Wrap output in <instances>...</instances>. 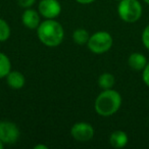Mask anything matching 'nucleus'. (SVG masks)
I'll use <instances>...</instances> for the list:
<instances>
[{
	"label": "nucleus",
	"mask_w": 149,
	"mask_h": 149,
	"mask_svg": "<svg viewBox=\"0 0 149 149\" xmlns=\"http://www.w3.org/2000/svg\"><path fill=\"white\" fill-rule=\"evenodd\" d=\"M34 149H48V146L45 144H37L34 146Z\"/></svg>",
	"instance_id": "20"
},
{
	"label": "nucleus",
	"mask_w": 149,
	"mask_h": 149,
	"mask_svg": "<svg viewBox=\"0 0 149 149\" xmlns=\"http://www.w3.org/2000/svg\"><path fill=\"white\" fill-rule=\"evenodd\" d=\"M116 10L120 19L128 24L137 23L143 15V7L139 0H120Z\"/></svg>",
	"instance_id": "3"
},
{
	"label": "nucleus",
	"mask_w": 149,
	"mask_h": 149,
	"mask_svg": "<svg viewBox=\"0 0 149 149\" xmlns=\"http://www.w3.org/2000/svg\"><path fill=\"white\" fill-rule=\"evenodd\" d=\"M41 15L36 9L26 8L22 15V23L27 29L29 30H37L39 25L41 24Z\"/></svg>",
	"instance_id": "8"
},
{
	"label": "nucleus",
	"mask_w": 149,
	"mask_h": 149,
	"mask_svg": "<svg viewBox=\"0 0 149 149\" xmlns=\"http://www.w3.org/2000/svg\"><path fill=\"white\" fill-rule=\"evenodd\" d=\"M17 3L22 8H30L36 3V0H17Z\"/></svg>",
	"instance_id": "18"
},
{
	"label": "nucleus",
	"mask_w": 149,
	"mask_h": 149,
	"mask_svg": "<svg viewBox=\"0 0 149 149\" xmlns=\"http://www.w3.org/2000/svg\"><path fill=\"white\" fill-rule=\"evenodd\" d=\"M5 80H6L7 86L13 90L22 89L26 84L25 76L23 72H19V70H10Z\"/></svg>",
	"instance_id": "10"
},
{
	"label": "nucleus",
	"mask_w": 149,
	"mask_h": 149,
	"mask_svg": "<svg viewBox=\"0 0 149 149\" xmlns=\"http://www.w3.org/2000/svg\"><path fill=\"white\" fill-rule=\"evenodd\" d=\"M97 84L102 90L112 89L116 84V78L111 72H103L98 77Z\"/></svg>",
	"instance_id": "12"
},
{
	"label": "nucleus",
	"mask_w": 149,
	"mask_h": 149,
	"mask_svg": "<svg viewBox=\"0 0 149 149\" xmlns=\"http://www.w3.org/2000/svg\"><path fill=\"white\" fill-rule=\"evenodd\" d=\"M37 37L47 47H57L63 42L64 29L56 19H44L36 30Z\"/></svg>",
	"instance_id": "1"
},
{
	"label": "nucleus",
	"mask_w": 149,
	"mask_h": 149,
	"mask_svg": "<svg viewBox=\"0 0 149 149\" xmlns=\"http://www.w3.org/2000/svg\"><path fill=\"white\" fill-rule=\"evenodd\" d=\"M61 9L58 0H40L38 4V11L46 19H55L61 13Z\"/></svg>",
	"instance_id": "7"
},
{
	"label": "nucleus",
	"mask_w": 149,
	"mask_h": 149,
	"mask_svg": "<svg viewBox=\"0 0 149 149\" xmlns=\"http://www.w3.org/2000/svg\"><path fill=\"white\" fill-rule=\"evenodd\" d=\"M95 131L90 123L78 122L74 123L70 128V135L78 142L86 143L93 139Z\"/></svg>",
	"instance_id": "6"
},
{
	"label": "nucleus",
	"mask_w": 149,
	"mask_h": 149,
	"mask_svg": "<svg viewBox=\"0 0 149 149\" xmlns=\"http://www.w3.org/2000/svg\"><path fill=\"white\" fill-rule=\"evenodd\" d=\"M113 45V38L111 34L106 31H98L90 35L89 41L87 43V47L92 53L104 54L111 49Z\"/></svg>",
	"instance_id": "4"
},
{
	"label": "nucleus",
	"mask_w": 149,
	"mask_h": 149,
	"mask_svg": "<svg viewBox=\"0 0 149 149\" xmlns=\"http://www.w3.org/2000/svg\"><path fill=\"white\" fill-rule=\"evenodd\" d=\"M21 131L17 125L10 120H0V140L5 145H13L19 141Z\"/></svg>",
	"instance_id": "5"
},
{
	"label": "nucleus",
	"mask_w": 149,
	"mask_h": 149,
	"mask_svg": "<svg viewBox=\"0 0 149 149\" xmlns=\"http://www.w3.org/2000/svg\"><path fill=\"white\" fill-rule=\"evenodd\" d=\"M129 143V136L125 131L116 130L109 135V144L113 148L122 149L126 147Z\"/></svg>",
	"instance_id": "11"
},
{
	"label": "nucleus",
	"mask_w": 149,
	"mask_h": 149,
	"mask_svg": "<svg viewBox=\"0 0 149 149\" xmlns=\"http://www.w3.org/2000/svg\"><path fill=\"white\" fill-rule=\"evenodd\" d=\"M122 103L123 98L120 92L114 90L113 88L102 90L94 101V109L98 116L108 118L116 114L120 110Z\"/></svg>",
	"instance_id": "2"
},
{
	"label": "nucleus",
	"mask_w": 149,
	"mask_h": 149,
	"mask_svg": "<svg viewBox=\"0 0 149 149\" xmlns=\"http://www.w3.org/2000/svg\"><path fill=\"white\" fill-rule=\"evenodd\" d=\"M4 147H5V144L2 142V141L0 140V149H3V148H4Z\"/></svg>",
	"instance_id": "21"
},
{
	"label": "nucleus",
	"mask_w": 149,
	"mask_h": 149,
	"mask_svg": "<svg viewBox=\"0 0 149 149\" xmlns=\"http://www.w3.org/2000/svg\"><path fill=\"white\" fill-rule=\"evenodd\" d=\"M114 1H118H118H120V0H114Z\"/></svg>",
	"instance_id": "23"
},
{
	"label": "nucleus",
	"mask_w": 149,
	"mask_h": 149,
	"mask_svg": "<svg viewBox=\"0 0 149 149\" xmlns=\"http://www.w3.org/2000/svg\"><path fill=\"white\" fill-rule=\"evenodd\" d=\"M11 70V61L3 52H0V79H5Z\"/></svg>",
	"instance_id": "14"
},
{
	"label": "nucleus",
	"mask_w": 149,
	"mask_h": 149,
	"mask_svg": "<svg viewBox=\"0 0 149 149\" xmlns=\"http://www.w3.org/2000/svg\"><path fill=\"white\" fill-rule=\"evenodd\" d=\"M90 34L89 32L86 29L83 28H79V29H76L72 33V40L77 45L83 46L87 45L88 41H89Z\"/></svg>",
	"instance_id": "13"
},
{
	"label": "nucleus",
	"mask_w": 149,
	"mask_h": 149,
	"mask_svg": "<svg viewBox=\"0 0 149 149\" xmlns=\"http://www.w3.org/2000/svg\"><path fill=\"white\" fill-rule=\"evenodd\" d=\"M141 41L145 48L149 51V24L143 29L141 34Z\"/></svg>",
	"instance_id": "16"
},
{
	"label": "nucleus",
	"mask_w": 149,
	"mask_h": 149,
	"mask_svg": "<svg viewBox=\"0 0 149 149\" xmlns=\"http://www.w3.org/2000/svg\"><path fill=\"white\" fill-rule=\"evenodd\" d=\"M143 2H145L147 5H149V0H143Z\"/></svg>",
	"instance_id": "22"
},
{
	"label": "nucleus",
	"mask_w": 149,
	"mask_h": 149,
	"mask_svg": "<svg viewBox=\"0 0 149 149\" xmlns=\"http://www.w3.org/2000/svg\"><path fill=\"white\" fill-rule=\"evenodd\" d=\"M147 63V57L141 52H133L128 57V65L135 72H142Z\"/></svg>",
	"instance_id": "9"
},
{
	"label": "nucleus",
	"mask_w": 149,
	"mask_h": 149,
	"mask_svg": "<svg viewBox=\"0 0 149 149\" xmlns=\"http://www.w3.org/2000/svg\"><path fill=\"white\" fill-rule=\"evenodd\" d=\"M76 2H78L79 4L82 5H88V4H91V3L95 2L96 0H74Z\"/></svg>",
	"instance_id": "19"
},
{
	"label": "nucleus",
	"mask_w": 149,
	"mask_h": 149,
	"mask_svg": "<svg viewBox=\"0 0 149 149\" xmlns=\"http://www.w3.org/2000/svg\"><path fill=\"white\" fill-rule=\"evenodd\" d=\"M142 81L149 88V61L142 70Z\"/></svg>",
	"instance_id": "17"
},
{
	"label": "nucleus",
	"mask_w": 149,
	"mask_h": 149,
	"mask_svg": "<svg viewBox=\"0 0 149 149\" xmlns=\"http://www.w3.org/2000/svg\"><path fill=\"white\" fill-rule=\"evenodd\" d=\"M11 35V29L9 24L4 19L0 17V42H5Z\"/></svg>",
	"instance_id": "15"
}]
</instances>
